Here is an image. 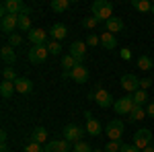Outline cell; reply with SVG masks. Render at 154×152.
<instances>
[{
    "label": "cell",
    "mask_w": 154,
    "mask_h": 152,
    "mask_svg": "<svg viewBox=\"0 0 154 152\" xmlns=\"http://www.w3.org/2000/svg\"><path fill=\"white\" fill-rule=\"evenodd\" d=\"M150 12H152V14H154V2H152V11H150Z\"/></svg>",
    "instance_id": "45"
},
{
    "label": "cell",
    "mask_w": 154,
    "mask_h": 152,
    "mask_svg": "<svg viewBox=\"0 0 154 152\" xmlns=\"http://www.w3.org/2000/svg\"><path fill=\"white\" fill-rule=\"evenodd\" d=\"M48 129L41 128V126H37L33 132H31V142H37V144H45V140H48Z\"/></svg>",
    "instance_id": "19"
},
{
    "label": "cell",
    "mask_w": 154,
    "mask_h": 152,
    "mask_svg": "<svg viewBox=\"0 0 154 152\" xmlns=\"http://www.w3.org/2000/svg\"><path fill=\"white\" fill-rule=\"evenodd\" d=\"M29 14H31V11L19 14V29L21 31H31V17Z\"/></svg>",
    "instance_id": "25"
},
{
    "label": "cell",
    "mask_w": 154,
    "mask_h": 152,
    "mask_svg": "<svg viewBox=\"0 0 154 152\" xmlns=\"http://www.w3.org/2000/svg\"><path fill=\"white\" fill-rule=\"evenodd\" d=\"M48 33L51 35L54 41H62V39H66V35H68V27H66V25H62V23H54Z\"/></svg>",
    "instance_id": "15"
},
{
    "label": "cell",
    "mask_w": 154,
    "mask_h": 152,
    "mask_svg": "<svg viewBox=\"0 0 154 152\" xmlns=\"http://www.w3.org/2000/svg\"><path fill=\"white\" fill-rule=\"evenodd\" d=\"M99 23H101V21H99L97 17H86V19L82 21V25L86 27V29H95V27H97Z\"/></svg>",
    "instance_id": "34"
},
{
    "label": "cell",
    "mask_w": 154,
    "mask_h": 152,
    "mask_svg": "<svg viewBox=\"0 0 154 152\" xmlns=\"http://www.w3.org/2000/svg\"><path fill=\"white\" fill-rule=\"evenodd\" d=\"M62 134H64V140L66 142H82V136H84V132L80 126H76V123H68L66 128L62 129Z\"/></svg>",
    "instance_id": "7"
},
{
    "label": "cell",
    "mask_w": 154,
    "mask_h": 152,
    "mask_svg": "<svg viewBox=\"0 0 154 152\" xmlns=\"http://www.w3.org/2000/svg\"><path fill=\"white\" fill-rule=\"evenodd\" d=\"M121 140H109L107 142V146H105V152H119L121 150Z\"/></svg>",
    "instance_id": "31"
},
{
    "label": "cell",
    "mask_w": 154,
    "mask_h": 152,
    "mask_svg": "<svg viewBox=\"0 0 154 152\" xmlns=\"http://www.w3.org/2000/svg\"><path fill=\"white\" fill-rule=\"evenodd\" d=\"M86 47H88V45H86V41H80V39H78V41H72V43H70V51H68V54H70L78 64H82L84 56H86Z\"/></svg>",
    "instance_id": "10"
},
{
    "label": "cell",
    "mask_w": 154,
    "mask_h": 152,
    "mask_svg": "<svg viewBox=\"0 0 154 152\" xmlns=\"http://www.w3.org/2000/svg\"><path fill=\"white\" fill-rule=\"evenodd\" d=\"M6 138H8V134L2 129V132H0V144H4V142H6Z\"/></svg>",
    "instance_id": "42"
},
{
    "label": "cell",
    "mask_w": 154,
    "mask_h": 152,
    "mask_svg": "<svg viewBox=\"0 0 154 152\" xmlns=\"http://www.w3.org/2000/svg\"><path fill=\"white\" fill-rule=\"evenodd\" d=\"M152 78H140V88H142V91H146V88H150V86H152Z\"/></svg>",
    "instance_id": "39"
},
{
    "label": "cell",
    "mask_w": 154,
    "mask_h": 152,
    "mask_svg": "<svg viewBox=\"0 0 154 152\" xmlns=\"http://www.w3.org/2000/svg\"><path fill=\"white\" fill-rule=\"evenodd\" d=\"M146 113H148V117H154V101H150V103H148V109H146Z\"/></svg>",
    "instance_id": "41"
},
{
    "label": "cell",
    "mask_w": 154,
    "mask_h": 152,
    "mask_svg": "<svg viewBox=\"0 0 154 152\" xmlns=\"http://www.w3.org/2000/svg\"><path fill=\"white\" fill-rule=\"evenodd\" d=\"M70 6V0H51V11L54 12H64L68 11Z\"/></svg>",
    "instance_id": "29"
},
{
    "label": "cell",
    "mask_w": 154,
    "mask_h": 152,
    "mask_svg": "<svg viewBox=\"0 0 154 152\" xmlns=\"http://www.w3.org/2000/svg\"><path fill=\"white\" fill-rule=\"evenodd\" d=\"M131 6L140 12H150L152 11V2L150 0H131Z\"/></svg>",
    "instance_id": "24"
},
{
    "label": "cell",
    "mask_w": 154,
    "mask_h": 152,
    "mask_svg": "<svg viewBox=\"0 0 154 152\" xmlns=\"http://www.w3.org/2000/svg\"><path fill=\"white\" fill-rule=\"evenodd\" d=\"M142 152H154V144H150V146H146Z\"/></svg>",
    "instance_id": "44"
},
{
    "label": "cell",
    "mask_w": 154,
    "mask_h": 152,
    "mask_svg": "<svg viewBox=\"0 0 154 152\" xmlns=\"http://www.w3.org/2000/svg\"><path fill=\"white\" fill-rule=\"evenodd\" d=\"M48 56H49V49L45 43L43 45H31V49H29V62L31 64H43Z\"/></svg>",
    "instance_id": "5"
},
{
    "label": "cell",
    "mask_w": 154,
    "mask_h": 152,
    "mask_svg": "<svg viewBox=\"0 0 154 152\" xmlns=\"http://www.w3.org/2000/svg\"><path fill=\"white\" fill-rule=\"evenodd\" d=\"M105 25H107V31H109V33H119V31H123V21H121L119 17H111Z\"/></svg>",
    "instance_id": "22"
},
{
    "label": "cell",
    "mask_w": 154,
    "mask_h": 152,
    "mask_svg": "<svg viewBox=\"0 0 154 152\" xmlns=\"http://www.w3.org/2000/svg\"><path fill=\"white\" fill-rule=\"evenodd\" d=\"M119 152H142V150H140L138 146H134V144H123Z\"/></svg>",
    "instance_id": "38"
},
{
    "label": "cell",
    "mask_w": 154,
    "mask_h": 152,
    "mask_svg": "<svg viewBox=\"0 0 154 152\" xmlns=\"http://www.w3.org/2000/svg\"><path fill=\"white\" fill-rule=\"evenodd\" d=\"M31 8L25 4L23 0H4L2 6H0V14L6 17V14H23V12H29Z\"/></svg>",
    "instance_id": "2"
},
{
    "label": "cell",
    "mask_w": 154,
    "mask_h": 152,
    "mask_svg": "<svg viewBox=\"0 0 154 152\" xmlns=\"http://www.w3.org/2000/svg\"><path fill=\"white\" fill-rule=\"evenodd\" d=\"M0 58H2V62H4L6 66H12V64L17 62V54H14V47L4 45L2 49H0Z\"/></svg>",
    "instance_id": "17"
},
{
    "label": "cell",
    "mask_w": 154,
    "mask_h": 152,
    "mask_svg": "<svg viewBox=\"0 0 154 152\" xmlns=\"http://www.w3.org/2000/svg\"><path fill=\"white\" fill-rule=\"evenodd\" d=\"M0 152H8V144H6V142L0 144Z\"/></svg>",
    "instance_id": "43"
},
{
    "label": "cell",
    "mask_w": 154,
    "mask_h": 152,
    "mask_svg": "<svg viewBox=\"0 0 154 152\" xmlns=\"http://www.w3.org/2000/svg\"><path fill=\"white\" fill-rule=\"evenodd\" d=\"M134 99H131V95H125V97H121V99H117L115 101V105H113V109H115V113L117 115H130L131 111H134Z\"/></svg>",
    "instance_id": "6"
},
{
    "label": "cell",
    "mask_w": 154,
    "mask_h": 152,
    "mask_svg": "<svg viewBox=\"0 0 154 152\" xmlns=\"http://www.w3.org/2000/svg\"><path fill=\"white\" fill-rule=\"evenodd\" d=\"M84 121H86V134H91L93 138H97V136H101V134H103L101 123H99L95 117H93V113H91V111H84Z\"/></svg>",
    "instance_id": "12"
},
{
    "label": "cell",
    "mask_w": 154,
    "mask_h": 152,
    "mask_svg": "<svg viewBox=\"0 0 154 152\" xmlns=\"http://www.w3.org/2000/svg\"><path fill=\"white\" fill-rule=\"evenodd\" d=\"M45 45H48V49H49V56H58L60 51H62L60 41H54V39H51V41H48V43H45Z\"/></svg>",
    "instance_id": "33"
},
{
    "label": "cell",
    "mask_w": 154,
    "mask_h": 152,
    "mask_svg": "<svg viewBox=\"0 0 154 152\" xmlns=\"http://www.w3.org/2000/svg\"><path fill=\"white\" fill-rule=\"evenodd\" d=\"M123 121L121 119H111L109 123H107L105 128V134L109 140H121V136H123Z\"/></svg>",
    "instance_id": "8"
},
{
    "label": "cell",
    "mask_w": 154,
    "mask_h": 152,
    "mask_svg": "<svg viewBox=\"0 0 154 152\" xmlns=\"http://www.w3.org/2000/svg\"><path fill=\"white\" fill-rule=\"evenodd\" d=\"M0 29H2V33H6V35L11 37L12 33H14V29H19V17H17V14H6V17H2Z\"/></svg>",
    "instance_id": "11"
},
{
    "label": "cell",
    "mask_w": 154,
    "mask_h": 152,
    "mask_svg": "<svg viewBox=\"0 0 154 152\" xmlns=\"http://www.w3.org/2000/svg\"><path fill=\"white\" fill-rule=\"evenodd\" d=\"M62 76H64V78H72L74 82H78V84H84V82L88 80V68L82 66V64H78L72 72H64Z\"/></svg>",
    "instance_id": "9"
},
{
    "label": "cell",
    "mask_w": 154,
    "mask_h": 152,
    "mask_svg": "<svg viewBox=\"0 0 154 152\" xmlns=\"http://www.w3.org/2000/svg\"><path fill=\"white\" fill-rule=\"evenodd\" d=\"M72 152H95L91 148V144H86V142H76L74 146H72Z\"/></svg>",
    "instance_id": "32"
},
{
    "label": "cell",
    "mask_w": 154,
    "mask_h": 152,
    "mask_svg": "<svg viewBox=\"0 0 154 152\" xmlns=\"http://www.w3.org/2000/svg\"><path fill=\"white\" fill-rule=\"evenodd\" d=\"M45 152H70V142L66 140H51L45 144V148H43Z\"/></svg>",
    "instance_id": "14"
},
{
    "label": "cell",
    "mask_w": 154,
    "mask_h": 152,
    "mask_svg": "<svg viewBox=\"0 0 154 152\" xmlns=\"http://www.w3.org/2000/svg\"><path fill=\"white\" fill-rule=\"evenodd\" d=\"M121 88L134 95L136 91H140V78L134 76V74H123L121 76Z\"/></svg>",
    "instance_id": "13"
},
{
    "label": "cell",
    "mask_w": 154,
    "mask_h": 152,
    "mask_svg": "<svg viewBox=\"0 0 154 152\" xmlns=\"http://www.w3.org/2000/svg\"><path fill=\"white\" fill-rule=\"evenodd\" d=\"M12 93H17L14 82H11V80H2L0 82V95H2V99H11Z\"/></svg>",
    "instance_id": "21"
},
{
    "label": "cell",
    "mask_w": 154,
    "mask_h": 152,
    "mask_svg": "<svg viewBox=\"0 0 154 152\" xmlns=\"http://www.w3.org/2000/svg\"><path fill=\"white\" fill-rule=\"evenodd\" d=\"M45 37H48V33H45L43 29H31V31H29V41H31V45H43V43H45Z\"/></svg>",
    "instance_id": "16"
},
{
    "label": "cell",
    "mask_w": 154,
    "mask_h": 152,
    "mask_svg": "<svg viewBox=\"0 0 154 152\" xmlns=\"http://www.w3.org/2000/svg\"><path fill=\"white\" fill-rule=\"evenodd\" d=\"M152 144H154V140H152Z\"/></svg>",
    "instance_id": "47"
},
{
    "label": "cell",
    "mask_w": 154,
    "mask_h": 152,
    "mask_svg": "<svg viewBox=\"0 0 154 152\" xmlns=\"http://www.w3.org/2000/svg\"><path fill=\"white\" fill-rule=\"evenodd\" d=\"M131 99H134V105L136 107H144V103L148 101V95H146V91H136V93L131 95Z\"/></svg>",
    "instance_id": "28"
},
{
    "label": "cell",
    "mask_w": 154,
    "mask_h": 152,
    "mask_svg": "<svg viewBox=\"0 0 154 152\" xmlns=\"http://www.w3.org/2000/svg\"><path fill=\"white\" fill-rule=\"evenodd\" d=\"M95 152H105V150H95Z\"/></svg>",
    "instance_id": "46"
},
{
    "label": "cell",
    "mask_w": 154,
    "mask_h": 152,
    "mask_svg": "<svg viewBox=\"0 0 154 152\" xmlns=\"http://www.w3.org/2000/svg\"><path fill=\"white\" fill-rule=\"evenodd\" d=\"M152 140H154V134L148 128H142V129H138V132L134 134V146H138L140 150H144L146 146H150Z\"/></svg>",
    "instance_id": "4"
},
{
    "label": "cell",
    "mask_w": 154,
    "mask_h": 152,
    "mask_svg": "<svg viewBox=\"0 0 154 152\" xmlns=\"http://www.w3.org/2000/svg\"><path fill=\"white\" fill-rule=\"evenodd\" d=\"M99 43H101V37H97L95 33H91V35L86 37V45L88 47H97Z\"/></svg>",
    "instance_id": "37"
},
{
    "label": "cell",
    "mask_w": 154,
    "mask_h": 152,
    "mask_svg": "<svg viewBox=\"0 0 154 152\" xmlns=\"http://www.w3.org/2000/svg\"><path fill=\"white\" fill-rule=\"evenodd\" d=\"M144 117H148V113L144 111V107H134V111H131L130 115H128V123H134V121H140Z\"/></svg>",
    "instance_id": "23"
},
{
    "label": "cell",
    "mask_w": 154,
    "mask_h": 152,
    "mask_svg": "<svg viewBox=\"0 0 154 152\" xmlns=\"http://www.w3.org/2000/svg\"><path fill=\"white\" fill-rule=\"evenodd\" d=\"M21 43H23V37L19 35V33H12V35L8 37V45L11 47H19Z\"/></svg>",
    "instance_id": "35"
},
{
    "label": "cell",
    "mask_w": 154,
    "mask_h": 152,
    "mask_svg": "<svg viewBox=\"0 0 154 152\" xmlns=\"http://www.w3.org/2000/svg\"><path fill=\"white\" fill-rule=\"evenodd\" d=\"M76 66H78V62H76V60L72 58L70 54L62 58V70H64V72H72L74 68H76Z\"/></svg>",
    "instance_id": "26"
},
{
    "label": "cell",
    "mask_w": 154,
    "mask_h": 152,
    "mask_svg": "<svg viewBox=\"0 0 154 152\" xmlns=\"http://www.w3.org/2000/svg\"><path fill=\"white\" fill-rule=\"evenodd\" d=\"M23 152H45V150L41 148V144H37V142H29V144L25 146Z\"/></svg>",
    "instance_id": "36"
},
{
    "label": "cell",
    "mask_w": 154,
    "mask_h": 152,
    "mask_svg": "<svg viewBox=\"0 0 154 152\" xmlns=\"http://www.w3.org/2000/svg\"><path fill=\"white\" fill-rule=\"evenodd\" d=\"M88 97H91V99H93L101 109H107V107L115 105V101H113L111 93H109L107 88H103V84H95V88L88 93Z\"/></svg>",
    "instance_id": "1"
},
{
    "label": "cell",
    "mask_w": 154,
    "mask_h": 152,
    "mask_svg": "<svg viewBox=\"0 0 154 152\" xmlns=\"http://www.w3.org/2000/svg\"><path fill=\"white\" fill-rule=\"evenodd\" d=\"M119 56H121V60H131V49H128V47H125V49H121V51H119Z\"/></svg>",
    "instance_id": "40"
},
{
    "label": "cell",
    "mask_w": 154,
    "mask_h": 152,
    "mask_svg": "<svg viewBox=\"0 0 154 152\" xmlns=\"http://www.w3.org/2000/svg\"><path fill=\"white\" fill-rule=\"evenodd\" d=\"M138 68H140V70H144V72L152 70V68H154L152 58H150V56H140V58H138Z\"/></svg>",
    "instance_id": "27"
},
{
    "label": "cell",
    "mask_w": 154,
    "mask_h": 152,
    "mask_svg": "<svg viewBox=\"0 0 154 152\" xmlns=\"http://www.w3.org/2000/svg\"><path fill=\"white\" fill-rule=\"evenodd\" d=\"M2 78L4 80H11V82H14L19 76H17V72H14V68H11V66H4L2 68Z\"/></svg>",
    "instance_id": "30"
},
{
    "label": "cell",
    "mask_w": 154,
    "mask_h": 152,
    "mask_svg": "<svg viewBox=\"0 0 154 152\" xmlns=\"http://www.w3.org/2000/svg\"><path fill=\"white\" fill-rule=\"evenodd\" d=\"M101 45L105 47V49H115L117 47V39H115V35L113 33H101Z\"/></svg>",
    "instance_id": "20"
},
{
    "label": "cell",
    "mask_w": 154,
    "mask_h": 152,
    "mask_svg": "<svg viewBox=\"0 0 154 152\" xmlns=\"http://www.w3.org/2000/svg\"><path fill=\"white\" fill-rule=\"evenodd\" d=\"M14 88H17V93L27 95V93L33 91V82L29 80V78H17V80H14Z\"/></svg>",
    "instance_id": "18"
},
{
    "label": "cell",
    "mask_w": 154,
    "mask_h": 152,
    "mask_svg": "<svg viewBox=\"0 0 154 152\" xmlns=\"http://www.w3.org/2000/svg\"><path fill=\"white\" fill-rule=\"evenodd\" d=\"M91 8H93V17H97L99 21H105L107 23L113 17V4L107 2V0H95Z\"/></svg>",
    "instance_id": "3"
}]
</instances>
